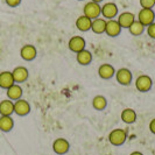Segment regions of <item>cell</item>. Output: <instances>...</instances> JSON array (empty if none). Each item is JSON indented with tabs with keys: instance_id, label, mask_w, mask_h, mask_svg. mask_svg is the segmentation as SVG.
Wrapping results in <instances>:
<instances>
[{
	"instance_id": "obj_1",
	"label": "cell",
	"mask_w": 155,
	"mask_h": 155,
	"mask_svg": "<svg viewBox=\"0 0 155 155\" xmlns=\"http://www.w3.org/2000/svg\"><path fill=\"white\" fill-rule=\"evenodd\" d=\"M101 14V6L97 2L93 1H89L86 2L83 7V15H85L86 18L94 20L97 18H99Z\"/></svg>"
},
{
	"instance_id": "obj_2",
	"label": "cell",
	"mask_w": 155,
	"mask_h": 155,
	"mask_svg": "<svg viewBox=\"0 0 155 155\" xmlns=\"http://www.w3.org/2000/svg\"><path fill=\"white\" fill-rule=\"evenodd\" d=\"M126 139H127V132L123 128H116V130L111 131V133L109 134L110 143L116 147L124 145Z\"/></svg>"
},
{
	"instance_id": "obj_3",
	"label": "cell",
	"mask_w": 155,
	"mask_h": 155,
	"mask_svg": "<svg viewBox=\"0 0 155 155\" xmlns=\"http://www.w3.org/2000/svg\"><path fill=\"white\" fill-rule=\"evenodd\" d=\"M137 20L145 27H147L150 23L155 22V12L153 11V8H141L138 13Z\"/></svg>"
},
{
	"instance_id": "obj_4",
	"label": "cell",
	"mask_w": 155,
	"mask_h": 155,
	"mask_svg": "<svg viewBox=\"0 0 155 155\" xmlns=\"http://www.w3.org/2000/svg\"><path fill=\"white\" fill-rule=\"evenodd\" d=\"M116 78H117V82L120 85L127 86L132 83L133 75L130 69H127V68H120V69H118L116 71Z\"/></svg>"
},
{
	"instance_id": "obj_5",
	"label": "cell",
	"mask_w": 155,
	"mask_h": 155,
	"mask_svg": "<svg viewBox=\"0 0 155 155\" xmlns=\"http://www.w3.org/2000/svg\"><path fill=\"white\" fill-rule=\"evenodd\" d=\"M153 86V79L148 75H140L135 81V87L140 92H148Z\"/></svg>"
},
{
	"instance_id": "obj_6",
	"label": "cell",
	"mask_w": 155,
	"mask_h": 155,
	"mask_svg": "<svg viewBox=\"0 0 155 155\" xmlns=\"http://www.w3.org/2000/svg\"><path fill=\"white\" fill-rule=\"evenodd\" d=\"M105 20H113L118 16V6L114 2H106L101 6V14Z\"/></svg>"
},
{
	"instance_id": "obj_7",
	"label": "cell",
	"mask_w": 155,
	"mask_h": 155,
	"mask_svg": "<svg viewBox=\"0 0 155 155\" xmlns=\"http://www.w3.org/2000/svg\"><path fill=\"white\" fill-rule=\"evenodd\" d=\"M85 46H86L85 39L83 36H79V35L72 36L69 40V43H68V47H69L70 50L74 51V53H76V54L79 53V51H82V50H84Z\"/></svg>"
},
{
	"instance_id": "obj_8",
	"label": "cell",
	"mask_w": 155,
	"mask_h": 155,
	"mask_svg": "<svg viewBox=\"0 0 155 155\" xmlns=\"http://www.w3.org/2000/svg\"><path fill=\"white\" fill-rule=\"evenodd\" d=\"M70 149V143L69 141L64 138H57L53 142V150L56 154L58 155H64L69 152Z\"/></svg>"
},
{
	"instance_id": "obj_9",
	"label": "cell",
	"mask_w": 155,
	"mask_h": 155,
	"mask_svg": "<svg viewBox=\"0 0 155 155\" xmlns=\"http://www.w3.org/2000/svg\"><path fill=\"white\" fill-rule=\"evenodd\" d=\"M31 104L25 99H19L14 101V113L20 117H25L31 113Z\"/></svg>"
},
{
	"instance_id": "obj_10",
	"label": "cell",
	"mask_w": 155,
	"mask_h": 155,
	"mask_svg": "<svg viewBox=\"0 0 155 155\" xmlns=\"http://www.w3.org/2000/svg\"><path fill=\"white\" fill-rule=\"evenodd\" d=\"M121 26L119 25V22L116 19L113 20H107L106 22V29H105V34L110 36V38H116L118 35H120L121 33Z\"/></svg>"
},
{
	"instance_id": "obj_11",
	"label": "cell",
	"mask_w": 155,
	"mask_h": 155,
	"mask_svg": "<svg viewBox=\"0 0 155 155\" xmlns=\"http://www.w3.org/2000/svg\"><path fill=\"white\" fill-rule=\"evenodd\" d=\"M137 20V16L132 12H123L118 15V22L121 26V28H130V26Z\"/></svg>"
},
{
	"instance_id": "obj_12",
	"label": "cell",
	"mask_w": 155,
	"mask_h": 155,
	"mask_svg": "<svg viewBox=\"0 0 155 155\" xmlns=\"http://www.w3.org/2000/svg\"><path fill=\"white\" fill-rule=\"evenodd\" d=\"M12 75H13L14 82L16 84H21L23 82H26L29 77V72L26 67H16L15 69L12 71Z\"/></svg>"
},
{
	"instance_id": "obj_13",
	"label": "cell",
	"mask_w": 155,
	"mask_h": 155,
	"mask_svg": "<svg viewBox=\"0 0 155 155\" xmlns=\"http://www.w3.org/2000/svg\"><path fill=\"white\" fill-rule=\"evenodd\" d=\"M20 56L25 61H33L38 56V50L33 45H25L20 49Z\"/></svg>"
},
{
	"instance_id": "obj_14",
	"label": "cell",
	"mask_w": 155,
	"mask_h": 155,
	"mask_svg": "<svg viewBox=\"0 0 155 155\" xmlns=\"http://www.w3.org/2000/svg\"><path fill=\"white\" fill-rule=\"evenodd\" d=\"M116 71L114 67L109 63H104L98 68V75L103 79H111L113 76H116Z\"/></svg>"
},
{
	"instance_id": "obj_15",
	"label": "cell",
	"mask_w": 155,
	"mask_h": 155,
	"mask_svg": "<svg viewBox=\"0 0 155 155\" xmlns=\"http://www.w3.org/2000/svg\"><path fill=\"white\" fill-rule=\"evenodd\" d=\"M15 84L14 78L12 75V71H2L0 72V87L7 90L8 87Z\"/></svg>"
},
{
	"instance_id": "obj_16",
	"label": "cell",
	"mask_w": 155,
	"mask_h": 155,
	"mask_svg": "<svg viewBox=\"0 0 155 155\" xmlns=\"http://www.w3.org/2000/svg\"><path fill=\"white\" fill-rule=\"evenodd\" d=\"M6 93H7V97L9 101H19V99H21L23 91H22V87L15 83V84H13L11 87H8L7 90H6Z\"/></svg>"
},
{
	"instance_id": "obj_17",
	"label": "cell",
	"mask_w": 155,
	"mask_h": 155,
	"mask_svg": "<svg viewBox=\"0 0 155 155\" xmlns=\"http://www.w3.org/2000/svg\"><path fill=\"white\" fill-rule=\"evenodd\" d=\"M75 25H76V28H77L78 31H90V29H91L92 20H91V19H89V18H86L85 15H81L76 19Z\"/></svg>"
},
{
	"instance_id": "obj_18",
	"label": "cell",
	"mask_w": 155,
	"mask_h": 155,
	"mask_svg": "<svg viewBox=\"0 0 155 155\" xmlns=\"http://www.w3.org/2000/svg\"><path fill=\"white\" fill-rule=\"evenodd\" d=\"M106 22L107 20H105L104 18H97L92 20V25H91V31L94 34H104L105 29H106Z\"/></svg>"
},
{
	"instance_id": "obj_19",
	"label": "cell",
	"mask_w": 155,
	"mask_h": 155,
	"mask_svg": "<svg viewBox=\"0 0 155 155\" xmlns=\"http://www.w3.org/2000/svg\"><path fill=\"white\" fill-rule=\"evenodd\" d=\"M14 113V101L5 99L0 101V116H12Z\"/></svg>"
},
{
	"instance_id": "obj_20",
	"label": "cell",
	"mask_w": 155,
	"mask_h": 155,
	"mask_svg": "<svg viewBox=\"0 0 155 155\" xmlns=\"http://www.w3.org/2000/svg\"><path fill=\"white\" fill-rule=\"evenodd\" d=\"M14 127V120L12 116H0V131L11 132Z\"/></svg>"
},
{
	"instance_id": "obj_21",
	"label": "cell",
	"mask_w": 155,
	"mask_h": 155,
	"mask_svg": "<svg viewBox=\"0 0 155 155\" xmlns=\"http://www.w3.org/2000/svg\"><path fill=\"white\" fill-rule=\"evenodd\" d=\"M76 61H77L78 64L81 65H89L91 61H92V54L90 50H82L76 54Z\"/></svg>"
},
{
	"instance_id": "obj_22",
	"label": "cell",
	"mask_w": 155,
	"mask_h": 155,
	"mask_svg": "<svg viewBox=\"0 0 155 155\" xmlns=\"http://www.w3.org/2000/svg\"><path fill=\"white\" fill-rule=\"evenodd\" d=\"M120 118H121V120L124 121L125 124H134L137 121V112L133 109H125L123 110V112L120 114Z\"/></svg>"
},
{
	"instance_id": "obj_23",
	"label": "cell",
	"mask_w": 155,
	"mask_h": 155,
	"mask_svg": "<svg viewBox=\"0 0 155 155\" xmlns=\"http://www.w3.org/2000/svg\"><path fill=\"white\" fill-rule=\"evenodd\" d=\"M107 106V99L101 96V94H98L96 97H93L92 99V107L97 111H103V110L106 109Z\"/></svg>"
},
{
	"instance_id": "obj_24",
	"label": "cell",
	"mask_w": 155,
	"mask_h": 155,
	"mask_svg": "<svg viewBox=\"0 0 155 155\" xmlns=\"http://www.w3.org/2000/svg\"><path fill=\"white\" fill-rule=\"evenodd\" d=\"M145 29H146V27H145L142 23H140L138 20H135V21L130 26L128 31L131 33V35H133V36H140V35L143 34Z\"/></svg>"
},
{
	"instance_id": "obj_25",
	"label": "cell",
	"mask_w": 155,
	"mask_h": 155,
	"mask_svg": "<svg viewBox=\"0 0 155 155\" xmlns=\"http://www.w3.org/2000/svg\"><path fill=\"white\" fill-rule=\"evenodd\" d=\"M139 4L142 8H153L155 6V0H139Z\"/></svg>"
},
{
	"instance_id": "obj_26",
	"label": "cell",
	"mask_w": 155,
	"mask_h": 155,
	"mask_svg": "<svg viewBox=\"0 0 155 155\" xmlns=\"http://www.w3.org/2000/svg\"><path fill=\"white\" fill-rule=\"evenodd\" d=\"M147 35L150 39L155 40V22L150 23L149 26H147Z\"/></svg>"
},
{
	"instance_id": "obj_27",
	"label": "cell",
	"mask_w": 155,
	"mask_h": 155,
	"mask_svg": "<svg viewBox=\"0 0 155 155\" xmlns=\"http://www.w3.org/2000/svg\"><path fill=\"white\" fill-rule=\"evenodd\" d=\"M21 1L22 0H5V2H6V5L9 6V7H18L20 4H21Z\"/></svg>"
},
{
	"instance_id": "obj_28",
	"label": "cell",
	"mask_w": 155,
	"mask_h": 155,
	"mask_svg": "<svg viewBox=\"0 0 155 155\" xmlns=\"http://www.w3.org/2000/svg\"><path fill=\"white\" fill-rule=\"evenodd\" d=\"M149 131L153 133V134H155V118L152 119L150 123H149Z\"/></svg>"
},
{
	"instance_id": "obj_29",
	"label": "cell",
	"mask_w": 155,
	"mask_h": 155,
	"mask_svg": "<svg viewBox=\"0 0 155 155\" xmlns=\"http://www.w3.org/2000/svg\"><path fill=\"white\" fill-rule=\"evenodd\" d=\"M130 155H143V154H142L141 152H139V150H135V152H132Z\"/></svg>"
},
{
	"instance_id": "obj_30",
	"label": "cell",
	"mask_w": 155,
	"mask_h": 155,
	"mask_svg": "<svg viewBox=\"0 0 155 155\" xmlns=\"http://www.w3.org/2000/svg\"><path fill=\"white\" fill-rule=\"evenodd\" d=\"M91 1H93V2H97V4H101L103 0H91Z\"/></svg>"
},
{
	"instance_id": "obj_31",
	"label": "cell",
	"mask_w": 155,
	"mask_h": 155,
	"mask_svg": "<svg viewBox=\"0 0 155 155\" xmlns=\"http://www.w3.org/2000/svg\"><path fill=\"white\" fill-rule=\"evenodd\" d=\"M78 1H83V0H78Z\"/></svg>"
}]
</instances>
